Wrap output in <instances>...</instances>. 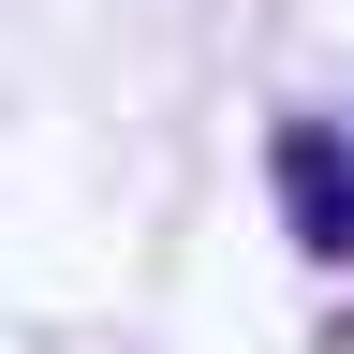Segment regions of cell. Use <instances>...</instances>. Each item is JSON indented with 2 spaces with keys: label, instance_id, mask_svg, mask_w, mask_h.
<instances>
[{
  "label": "cell",
  "instance_id": "obj_1",
  "mask_svg": "<svg viewBox=\"0 0 354 354\" xmlns=\"http://www.w3.org/2000/svg\"><path fill=\"white\" fill-rule=\"evenodd\" d=\"M281 192H295L310 236H354V192H339V148H325V133H295V148H281Z\"/></svg>",
  "mask_w": 354,
  "mask_h": 354
}]
</instances>
